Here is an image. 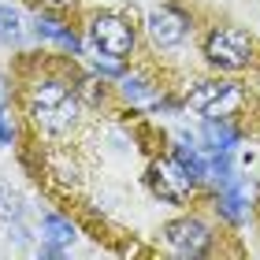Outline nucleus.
<instances>
[{
    "mask_svg": "<svg viewBox=\"0 0 260 260\" xmlns=\"http://www.w3.org/2000/svg\"><path fill=\"white\" fill-rule=\"evenodd\" d=\"M30 115H34V123H38V126L52 130V134L67 130L71 123H75V115H78L75 89H71L67 82H60V78L38 82V86L30 89Z\"/></svg>",
    "mask_w": 260,
    "mask_h": 260,
    "instance_id": "f257e3e1",
    "label": "nucleus"
},
{
    "mask_svg": "<svg viewBox=\"0 0 260 260\" xmlns=\"http://www.w3.org/2000/svg\"><path fill=\"white\" fill-rule=\"evenodd\" d=\"M205 56H208V63H216L223 71H242L253 60V38L238 26H219L208 34Z\"/></svg>",
    "mask_w": 260,
    "mask_h": 260,
    "instance_id": "f03ea898",
    "label": "nucleus"
},
{
    "mask_svg": "<svg viewBox=\"0 0 260 260\" xmlns=\"http://www.w3.org/2000/svg\"><path fill=\"white\" fill-rule=\"evenodd\" d=\"M242 89L234 82H201L190 89V108L201 112L205 119H227L231 112H238Z\"/></svg>",
    "mask_w": 260,
    "mask_h": 260,
    "instance_id": "7ed1b4c3",
    "label": "nucleus"
},
{
    "mask_svg": "<svg viewBox=\"0 0 260 260\" xmlns=\"http://www.w3.org/2000/svg\"><path fill=\"white\" fill-rule=\"evenodd\" d=\"M89 41L97 45V52L108 56H130L134 49V30L123 15H112V11H101V15L89 19Z\"/></svg>",
    "mask_w": 260,
    "mask_h": 260,
    "instance_id": "20e7f679",
    "label": "nucleus"
},
{
    "mask_svg": "<svg viewBox=\"0 0 260 260\" xmlns=\"http://www.w3.org/2000/svg\"><path fill=\"white\" fill-rule=\"evenodd\" d=\"M149 182H152V190H156L164 201L179 205V201H186V193H190V186L197 179L182 168L179 160H156V164H152V179Z\"/></svg>",
    "mask_w": 260,
    "mask_h": 260,
    "instance_id": "39448f33",
    "label": "nucleus"
},
{
    "mask_svg": "<svg viewBox=\"0 0 260 260\" xmlns=\"http://www.w3.org/2000/svg\"><path fill=\"white\" fill-rule=\"evenodd\" d=\"M164 238H168V245L179 256H201L208 249L212 234H208V227L201 219H175V223L164 227Z\"/></svg>",
    "mask_w": 260,
    "mask_h": 260,
    "instance_id": "423d86ee",
    "label": "nucleus"
},
{
    "mask_svg": "<svg viewBox=\"0 0 260 260\" xmlns=\"http://www.w3.org/2000/svg\"><path fill=\"white\" fill-rule=\"evenodd\" d=\"M149 34H152V41H156L160 49H171V45L186 41V34H190V22H186L182 11L160 8V11H152V15H149Z\"/></svg>",
    "mask_w": 260,
    "mask_h": 260,
    "instance_id": "0eeeda50",
    "label": "nucleus"
},
{
    "mask_svg": "<svg viewBox=\"0 0 260 260\" xmlns=\"http://www.w3.org/2000/svg\"><path fill=\"white\" fill-rule=\"evenodd\" d=\"M45 242H49V256H60L63 245L75 242V227L63 219V216H45Z\"/></svg>",
    "mask_w": 260,
    "mask_h": 260,
    "instance_id": "6e6552de",
    "label": "nucleus"
},
{
    "mask_svg": "<svg viewBox=\"0 0 260 260\" xmlns=\"http://www.w3.org/2000/svg\"><path fill=\"white\" fill-rule=\"evenodd\" d=\"M205 141L216 152H227L234 141H238V130H234L227 119H205Z\"/></svg>",
    "mask_w": 260,
    "mask_h": 260,
    "instance_id": "1a4fd4ad",
    "label": "nucleus"
},
{
    "mask_svg": "<svg viewBox=\"0 0 260 260\" xmlns=\"http://www.w3.org/2000/svg\"><path fill=\"white\" fill-rule=\"evenodd\" d=\"M38 34L41 38H52V41H60L63 49H71V52H78V38H75V30H67L63 22H56V19H45V15H38Z\"/></svg>",
    "mask_w": 260,
    "mask_h": 260,
    "instance_id": "9d476101",
    "label": "nucleus"
},
{
    "mask_svg": "<svg viewBox=\"0 0 260 260\" xmlns=\"http://www.w3.org/2000/svg\"><path fill=\"white\" fill-rule=\"evenodd\" d=\"M219 216L223 219H231V223H242L245 219V197H242V190L238 186H227V190L219 193Z\"/></svg>",
    "mask_w": 260,
    "mask_h": 260,
    "instance_id": "9b49d317",
    "label": "nucleus"
},
{
    "mask_svg": "<svg viewBox=\"0 0 260 260\" xmlns=\"http://www.w3.org/2000/svg\"><path fill=\"white\" fill-rule=\"evenodd\" d=\"M19 15L11 8H4L0 4V45H11V41H19Z\"/></svg>",
    "mask_w": 260,
    "mask_h": 260,
    "instance_id": "f8f14e48",
    "label": "nucleus"
},
{
    "mask_svg": "<svg viewBox=\"0 0 260 260\" xmlns=\"http://www.w3.org/2000/svg\"><path fill=\"white\" fill-rule=\"evenodd\" d=\"M123 97L126 101H149L152 89H149L145 78H123Z\"/></svg>",
    "mask_w": 260,
    "mask_h": 260,
    "instance_id": "ddd939ff",
    "label": "nucleus"
},
{
    "mask_svg": "<svg viewBox=\"0 0 260 260\" xmlns=\"http://www.w3.org/2000/svg\"><path fill=\"white\" fill-rule=\"evenodd\" d=\"M93 67L101 71V75H123V56H108V52H97L93 56Z\"/></svg>",
    "mask_w": 260,
    "mask_h": 260,
    "instance_id": "4468645a",
    "label": "nucleus"
},
{
    "mask_svg": "<svg viewBox=\"0 0 260 260\" xmlns=\"http://www.w3.org/2000/svg\"><path fill=\"white\" fill-rule=\"evenodd\" d=\"M11 138H15V123H11V108L0 104V145H11Z\"/></svg>",
    "mask_w": 260,
    "mask_h": 260,
    "instance_id": "2eb2a0df",
    "label": "nucleus"
},
{
    "mask_svg": "<svg viewBox=\"0 0 260 260\" xmlns=\"http://www.w3.org/2000/svg\"><path fill=\"white\" fill-rule=\"evenodd\" d=\"M15 212H19V201H15V193H11L8 186L0 182V216H8V219H11Z\"/></svg>",
    "mask_w": 260,
    "mask_h": 260,
    "instance_id": "dca6fc26",
    "label": "nucleus"
},
{
    "mask_svg": "<svg viewBox=\"0 0 260 260\" xmlns=\"http://www.w3.org/2000/svg\"><path fill=\"white\" fill-rule=\"evenodd\" d=\"M45 4H49V8H71L75 0H45Z\"/></svg>",
    "mask_w": 260,
    "mask_h": 260,
    "instance_id": "f3484780",
    "label": "nucleus"
},
{
    "mask_svg": "<svg viewBox=\"0 0 260 260\" xmlns=\"http://www.w3.org/2000/svg\"><path fill=\"white\" fill-rule=\"evenodd\" d=\"M4 97H8V86H4V78H0V104H4Z\"/></svg>",
    "mask_w": 260,
    "mask_h": 260,
    "instance_id": "a211bd4d",
    "label": "nucleus"
}]
</instances>
